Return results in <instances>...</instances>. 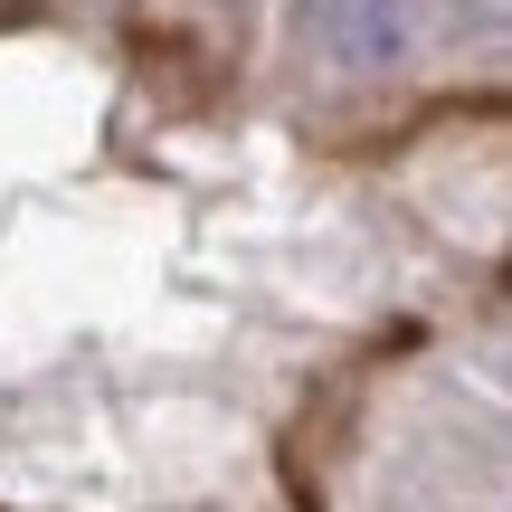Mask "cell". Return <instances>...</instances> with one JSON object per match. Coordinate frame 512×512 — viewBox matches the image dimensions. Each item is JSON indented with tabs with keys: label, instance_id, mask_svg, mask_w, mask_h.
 I'll return each mask as SVG.
<instances>
[{
	"label": "cell",
	"instance_id": "1",
	"mask_svg": "<svg viewBox=\"0 0 512 512\" xmlns=\"http://www.w3.org/2000/svg\"><path fill=\"white\" fill-rule=\"evenodd\" d=\"M304 48L342 76H380L408 48V0H304Z\"/></svg>",
	"mask_w": 512,
	"mask_h": 512
}]
</instances>
